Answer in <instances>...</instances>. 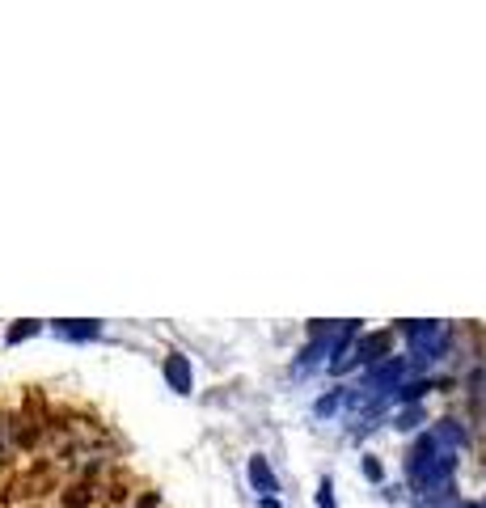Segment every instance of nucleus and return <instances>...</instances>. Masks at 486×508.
I'll return each instance as SVG.
<instances>
[{"instance_id": "1a4fd4ad", "label": "nucleus", "mask_w": 486, "mask_h": 508, "mask_svg": "<svg viewBox=\"0 0 486 508\" xmlns=\"http://www.w3.org/2000/svg\"><path fill=\"white\" fill-rule=\"evenodd\" d=\"M427 390H431V381H410V385H402V390L389 394V398H394V402H419Z\"/></svg>"}, {"instance_id": "f257e3e1", "label": "nucleus", "mask_w": 486, "mask_h": 508, "mask_svg": "<svg viewBox=\"0 0 486 508\" xmlns=\"http://www.w3.org/2000/svg\"><path fill=\"white\" fill-rule=\"evenodd\" d=\"M406 343H410V356L427 365V360H440L444 348H448V326L444 322H410L406 326Z\"/></svg>"}, {"instance_id": "9d476101", "label": "nucleus", "mask_w": 486, "mask_h": 508, "mask_svg": "<svg viewBox=\"0 0 486 508\" xmlns=\"http://www.w3.org/2000/svg\"><path fill=\"white\" fill-rule=\"evenodd\" d=\"M338 402H343V390H334V394L318 398V402H313V411H318V415H334V411H338Z\"/></svg>"}, {"instance_id": "423d86ee", "label": "nucleus", "mask_w": 486, "mask_h": 508, "mask_svg": "<svg viewBox=\"0 0 486 508\" xmlns=\"http://www.w3.org/2000/svg\"><path fill=\"white\" fill-rule=\"evenodd\" d=\"M435 453H440V449H435V441H431V432H423V437L415 441V445H410V453H406V470H410V479H419V470L431 462V457Z\"/></svg>"}, {"instance_id": "f03ea898", "label": "nucleus", "mask_w": 486, "mask_h": 508, "mask_svg": "<svg viewBox=\"0 0 486 508\" xmlns=\"http://www.w3.org/2000/svg\"><path fill=\"white\" fill-rule=\"evenodd\" d=\"M452 470H457V453H435L431 462L419 470V479H415V483H419L423 492H431V496H435V492H448Z\"/></svg>"}, {"instance_id": "20e7f679", "label": "nucleus", "mask_w": 486, "mask_h": 508, "mask_svg": "<svg viewBox=\"0 0 486 508\" xmlns=\"http://www.w3.org/2000/svg\"><path fill=\"white\" fill-rule=\"evenodd\" d=\"M431 441H435V449L440 453H457L461 445H465V428H461L457 420H440L431 428Z\"/></svg>"}, {"instance_id": "6e6552de", "label": "nucleus", "mask_w": 486, "mask_h": 508, "mask_svg": "<svg viewBox=\"0 0 486 508\" xmlns=\"http://www.w3.org/2000/svg\"><path fill=\"white\" fill-rule=\"evenodd\" d=\"M97 330H102L97 322H55V335L60 339H77V343H81V339H93Z\"/></svg>"}, {"instance_id": "0eeeda50", "label": "nucleus", "mask_w": 486, "mask_h": 508, "mask_svg": "<svg viewBox=\"0 0 486 508\" xmlns=\"http://www.w3.org/2000/svg\"><path fill=\"white\" fill-rule=\"evenodd\" d=\"M250 483H254V487L266 496V500H271L275 492H279V483H275V470H271V462H266V457L258 453V457H250Z\"/></svg>"}, {"instance_id": "4468645a", "label": "nucleus", "mask_w": 486, "mask_h": 508, "mask_svg": "<svg viewBox=\"0 0 486 508\" xmlns=\"http://www.w3.org/2000/svg\"><path fill=\"white\" fill-rule=\"evenodd\" d=\"M363 474H368L372 483L381 479V462H376V457H363Z\"/></svg>"}, {"instance_id": "f8f14e48", "label": "nucleus", "mask_w": 486, "mask_h": 508, "mask_svg": "<svg viewBox=\"0 0 486 508\" xmlns=\"http://www.w3.org/2000/svg\"><path fill=\"white\" fill-rule=\"evenodd\" d=\"M34 330H38V322H21V326H13V330H9V343H21V339H30Z\"/></svg>"}, {"instance_id": "39448f33", "label": "nucleus", "mask_w": 486, "mask_h": 508, "mask_svg": "<svg viewBox=\"0 0 486 508\" xmlns=\"http://www.w3.org/2000/svg\"><path fill=\"white\" fill-rule=\"evenodd\" d=\"M165 381L174 385L178 394H190V385H194V373H190V360L186 356H165Z\"/></svg>"}, {"instance_id": "ddd939ff", "label": "nucleus", "mask_w": 486, "mask_h": 508, "mask_svg": "<svg viewBox=\"0 0 486 508\" xmlns=\"http://www.w3.org/2000/svg\"><path fill=\"white\" fill-rule=\"evenodd\" d=\"M318 508H334V487H330V479L318 487Z\"/></svg>"}, {"instance_id": "9b49d317", "label": "nucleus", "mask_w": 486, "mask_h": 508, "mask_svg": "<svg viewBox=\"0 0 486 508\" xmlns=\"http://www.w3.org/2000/svg\"><path fill=\"white\" fill-rule=\"evenodd\" d=\"M419 424H423V411L419 407H410V411H402V415H398V428H406V432L419 428Z\"/></svg>"}, {"instance_id": "2eb2a0df", "label": "nucleus", "mask_w": 486, "mask_h": 508, "mask_svg": "<svg viewBox=\"0 0 486 508\" xmlns=\"http://www.w3.org/2000/svg\"><path fill=\"white\" fill-rule=\"evenodd\" d=\"M448 508H474V504H448Z\"/></svg>"}, {"instance_id": "7ed1b4c3", "label": "nucleus", "mask_w": 486, "mask_h": 508, "mask_svg": "<svg viewBox=\"0 0 486 508\" xmlns=\"http://www.w3.org/2000/svg\"><path fill=\"white\" fill-rule=\"evenodd\" d=\"M402 373H406V360H402V356H398V360L389 356V360H381V365L363 377V390H385V385H398Z\"/></svg>"}]
</instances>
